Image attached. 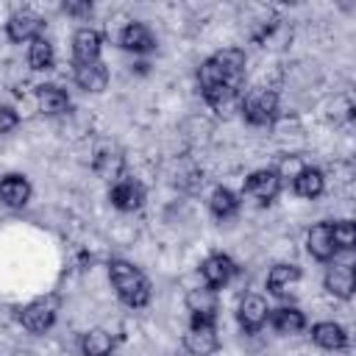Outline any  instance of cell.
<instances>
[{
  "label": "cell",
  "instance_id": "8fae6325",
  "mask_svg": "<svg viewBox=\"0 0 356 356\" xmlns=\"http://www.w3.org/2000/svg\"><path fill=\"white\" fill-rule=\"evenodd\" d=\"M111 203L117 206V209H122V211H134V209H139L142 206V186L136 184V181H117L114 186H111Z\"/></svg>",
  "mask_w": 356,
  "mask_h": 356
},
{
  "label": "cell",
  "instance_id": "4fadbf2b",
  "mask_svg": "<svg viewBox=\"0 0 356 356\" xmlns=\"http://www.w3.org/2000/svg\"><path fill=\"white\" fill-rule=\"evenodd\" d=\"M267 312H270V309H267V300H264V298H259V295H248V298L239 303V323H242L245 328L256 331V328L264 325Z\"/></svg>",
  "mask_w": 356,
  "mask_h": 356
},
{
  "label": "cell",
  "instance_id": "4dcf8cb0",
  "mask_svg": "<svg viewBox=\"0 0 356 356\" xmlns=\"http://www.w3.org/2000/svg\"><path fill=\"white\" fill-rule=\"evenodd\" d=\"M64 11L72 17H89L92 14V3H64Z\"/></svg>",
  "mask_w": 356,
  "mask_h": 356
},
{
  "label": "cell",
  "instance_id": "9a60e30c",
  "mask_svg": "<svg viewBox=\"0 0 356 356\" xmlns=\"http://www.w3.org/2000/svg\"><path fill=\"white\" fill-rule=\"evenodd\" d=\"M334 250H337V245H334V236H331V225H328V222L314 225V228L309 231V253H312L314 259L325 261V259L334 256Z\"/></svg>",
  "mask_w": 356,
  "mask_h": 356
},
{
  "label": "cell",
  "instance_id": "83f0119b",
  "mask_svg": "<svg viewBox=\"0 0 356 356\" xmlns=\"http://www.w3.org/2000/svg\"><path fill=\"white\" fill-rule=\"evenodd\" d=\"M331 236H334V245L337 248H353V242H356V225L350 222V220H342V222H337V225H331Z\"/></svg>",
  "mask_w": 356,
  "mask_h": 356
},
{
  "label": "cell",
  "instance_id": "5b68a950",
  "mask_svg": "<svg viewBox=\"0 0 356 356\" xmlns=\"http://www.w3.org/2000/svg\"><path fill=\"white\" fill-rule=\"evenodd\" d=\"M42 17H36L33 11H17L11 19H8V39L11 42H33L39 39V31H42Z\"/></svg>",
  "mask_w": 356,
  "mask_h": 356
},
{
  "label": "cell",
  "instance_id": "2e32d148",
  "mask_svg": "<svg viewBox=\"0 0 356 356\" xmlns=\"http://www.w3.org/2000/svg\"><path fill=\"white\" fill-rule=\"evenodd\" d=\"M353 286H356V278H353V270L348 264H339V267H331L325 273V289L337 298H350L353 295Z\"/></svg>",
  "mask_w": 356,
  "mask_h": 356
},
{
  "label": "cell",
  "instance_id": "5bb4252c",
  "mask_svg": "<svg viewBox=\"0 0 356 356\" xmlns=\"http://www.w3.org/2000/svg\"><path fill=\"white\" fill-rule=\"evenodd\" d=\"M120 44H122L125 50L145 53V50H150L156 42H153V33H150L142 22H128V25L122 28V33H120Z\"/></svg>",
  "mask_w": 356,
  "mask_h": 356
},
{
  "label": "cell",
  "instance_id": "f546056e",
  "mask_svg": "<svg viewBox=\"0 0 356 356\" xmlns=\"http://www.w3.org/2000/svg\"><path fill=\"white\" fill-rule=\"evenodd\" d=\"M17 125V114L11 111V108H6V106H0V134H6V131H11Z\"/></svg>",
  "mask_w": 356,
  "mask_h": 356
},
{
  "label": "cell",
  "instance_id": "7c38bea8",
  "mask_svg": "<svg viewBox=\"0 0 356 356\" xmlns=\"http://www.w3.org/2000/svg\"><path fill=\"white\" fill-rule=\"evenodd\" d=\"M75 81L81 89L86 92H103L106 83H108V72L100 61H92V64H78L75 67Z\"/></svg>",
  "mask_w": 356,
  "mask_h": 356
},
{
  "label": "cell",
  "instance_id": "7a4b0ae2",
  "mask_svg": "<svg viewBox=\"0 0 356 356\" xmlns=\"http://www.w3.org/2000/svg\"><path fill=\"white\" fill-rule=\"evenodd\" d=\"M275 108H278V97L275 92L270 89H256L248 95V100L242 103V111H245V120L250 125H267L273 117H275Z\"/></svg>",
  "mask_w": 356,
  "mask_h": 356
},
{
  "label": "cell",
  "instance_id": "603a6c76",
  "mask_svg": "<svg viewBox=\"0 0 356 356\" xmlns=\"http://www.w3.org/2000/svg\"><path fill=\"white\" fill-rule=\"evenodd\" d=\"M273 325H275V331H281V334H298L303 325H306V317L298 312V309H292V306H284V309H275L273 312Z\"/></svg>",
  "mask_w": 356,
  "mask_h": 356
},
{
  "label": "cell",
  "instance_id": "277c9868",
  "mask_svg": "<svg viewBox=\"0 0 356 356\" xmlns=\"http://www.w3.org/2000/svg\"><path fill=\"white\" fill-rule=\"evenodd\" d=\"M186 309L192 312L195 323H211L214 314H217V295H214V289H209V286L192 289L186 295Z\"/></svg>",
  "mask_w": 356,
  "mask_h": 356
},
{
  "label": "cell",
  "instance_id": "44dd1931",
  "mask_svg": "<svg viewBox=\"0 0 356 356\" xmlns=\"http://www.w3.org/2000/svg\"><path fill=\"white\" fill-rule=\"evenodd\" d=\"M300 278V270L295 264H275L267 275V286L275 292V295H284L295 281Z\"/></svg>",
  "mask_w": 356,
  "mask_h": 356
},
{
  "label": "cell",
  "instance_id": "ba28073f",
  "mask_svg": "<svg viewBox=\"0 0 356 356\" xmlns=\"http://www.w3.org/2000/svg\"><path fill=\"white\" fill-rule=\"evenodd\" d=\"M200 273H203L209 289H220V286H225V284L231 281V275H234V261H231L228 256H220V253H217V256H209V259L203 261Z\"/></svg>",
  "mask_w": 356,
  "mask_h": 356
},
{
  "label": "cell",
  "instance_id": "52a82bcc",
  "mask_svg": "<svg viewBox=\"0 0 356 356\" xmlns=\"http://www.w3.org/2000/svg\"><path fill=\"white\" fill-rule=\"evenodd\" d=\"M186 350L195 356H209L217 348V334L211 323H192V328L186 331Z\"/></svg>",
  "mask_w": 356,
  "mask_h": 356
},
{
  "label": "cell",
  "instance_id": "484cf974",
  "mask_svg": "<svg viewBox=\"0 0 356 356\" xmlns=\"http://www.w3.org/2000/svg\"><path fill=\"white\" fill-rule=\"evenodd\" d=\"M295 192H298L300 197H317V195L323 192V172L306 167V170L295 178Z\"/></svg>",
  "mask_w": 356,
  "mask_h": 356
},
{
  "label": "cell",
  "instance_id": "d6986e66",
  "mask_svg": "<svg viewBox=\"0 0 356 356\" xmlns=\"http://www.w3.org/2000/svg\"><path fill=\"white\" fill-rule=\"evenodd\" d=\"M36 100H39V108H42L44 114H61V111H67V106H70L67 92L58 89V86H50V83H47V86H39Z\"/></svg>",
  "mask_w": 356,
  "mask_h": 356
},
{
  "label": "cell",
  "instance_id": "8992f818",
  "mask_svg": "<svg viewBox=\"0 0 356 356\" xmlns=\"http://www.w3.org/2000/svg\"><path fill=\"white\" fill-rule=\"evenodd\" d=\"M211 61H214L217 70L222 72V81H225V83L239 86V78H242V72H245V53H242L239 47H225V50H220Z\"/></svg>",
  "mask_w": 356,
  "mask_h": 356
},
{
  "label": "cell",
  "instance_id": "ac0fdd59",
  "mask_svg": "<svg viewBox=\"0 0 356 356\" xmlns=\"http://www.w3.org/2000/svg\"><path fill=\"white\" fill-rule=\"evenodd\" d=\"M239 86H231V83H220V86H211V89H203L206 100L220 111V114H228L239 106Z\"/></svg>",
  "mask_w": 356,
  "mask_h": 356
},
{
  "label": "cell",
  "instance_id": "d4e9b609",
  "mask_svg": "<svg viewBox=\"0 0 356 356\" xmlns=\"http://www.w3.org/2000/svg\"><path fill=\"white\" fill-rule=\"evenodd\" d=\"M95 170H97V175L106 178V181H120V175H122V156H120V153H111V150L97 153Z\"/></svg>",
  "mask_w": 356,
  "mask_h": 356
},
{
  "label": "cell",
  "instance_id": "e0dca14e",
  "mask_svg": "<svg viewBox=\"0 0 356 356\" xmlns=\"http://www.w3.org/2000/svg\"><path fill=\"white\" fill-rule=\"evenodd\" d=\"M0 197H3L8 206L19 209V206H25L28 197H31V184H28L22 175H6V178L0 181Z\"/></svg>",
  "mask_w": 356,
  "mask_h": 356
},
{
  "label": "cell",
  "instance_id": "3957f363",
  "mask_svg": "<svg viewBox=\"0 0 356 356\" xmlns=\"http://www.w3.org/2000/svg\"><path fill=\"white\" fill-rule=\"evenodd\" d=\"M19 320L28 331L39 334V331H47L56 320V300H33L28 303L22 312H19Z\"/></svg>",
  "mask_w": 356,
  "mask_h": 356
},
{
  "label": "cell",
  "instance_id": "7402d4cb",
  "mask_svg": "<svg viewBox=\"0 0 356 356\" xmlns=\"http://www.w3.org/2000/svg\"><path fill=\"white\" fill-rule=\"evenodd\" d=\"M111 348H114V342H111V337H108L103 328H92V331H86L83 339H81V350H83V356H108Z\"/></svg>",
  "mask_w": 356,
  "mask_h": 356
},
{
  "label": "cell",
  "instance_id": "30bf717a",
  "mask_svg": "<svg viewBox=\"0 0 356 356\" xmlns=\"http://www.w3.org/2000/svg\"><path fill=\"white\" fill-rule=\"evenodd\" d=\"M278 189H281V178L275 175V170H259L245 184V192L259 200H273L278 195Z\"/></svg>",
  "mask_w": 356,
  "mask_h": 356
},
{
  "label": "cell",
  "instance_id": "f1b7e54d",
  "mask_svg": "<svg viewBox=\"0 0 356 356\" xmlns=\"http://www.w3.org/2000/svg\"><path fill=\"white\" fill-rule=\"evenodd\" d=\"M303 170H306V164L300 161V156H289V159L281 161V167L275 170V175H278V178H292V181H295Z\"/></svg>",
  "mask_w": 356,
  "mask_h": 356
},
{
  "label": "cell",
  "instance_id": "4316f807",
  "mask_svg": "<svg viewBox=\"0 0 356 356\" xmlns=\"http://www.w3.org/2000/svg\"><path fill=\"white\" fill-rule=\"evenodd\" d=\"M236 206H239V200H236L234 192H228V189H214V195H211V211H214L217 217H231V214L236 211Z\"/></svg>",
  "mask_w": 356,
  "mask_h": 356
},
{
  "label": "cell",
  "instance_id": "ffe728a7",
  "mask_svg": "<svg viewBox=\"0 0 356 356\" xmlns=\"http://www.w3.org/2000/svg\"><path fill=\"white\" fill-rule=\"evenodd\" d=\"M312 337H314V342H317L320 348H325V350H339V348L345 345V331H342V325H337V323H317V325L312 328Z\"/></svg>",
  "mask_w": 356,
  "mask_h": 356
},
{
  "label": "cell",
  "instance_id": "9c48e42d",
  "mask_svg": "<svg viewBox=\"0 0 356 356\" xmlns=\"http://www.w3.org/2000/svg\"><path fill=\"white\" fill-rule=\"evenodd\" d=\"M72 53H75V64H92L100 56V33L92 28H81L72 36Z\"/></svg>",
  "mask_w": 356,
  "mask_h": 356
},
{
  "label": "cell",
  "instance_id": "6da1fadb",
  "mask_svg": "<svg viewBox=\"0 0 356 356\" xmlns=\"http://www.w3.org/2000/svg\"><path fill=\"white\" fill-rule=\"evenodd\" d=\"M111 281L117 286V295L128 303V306H145L150 298V286L145 281V275L131 267L128 261H111Z\"/></svg>",
  "mask_w": 356,
  "mask_h": 356
},
{
  "label": "cell",
  "instance_id": "cb8c5ba5",
  "mask_svg": "<svg viewBox=\"0 0 356 356\" xmlns=\"http://www.w3.org/2000/svg\"><path fill=\"white\" fill-rule=\"evenodd\" d=\"M28 64L33 70H50L53 67V44L47 39H33L28 47Z\"/></svg>",
  "mask_w": 356,
  "mask_h": 356
}]
</instances>
